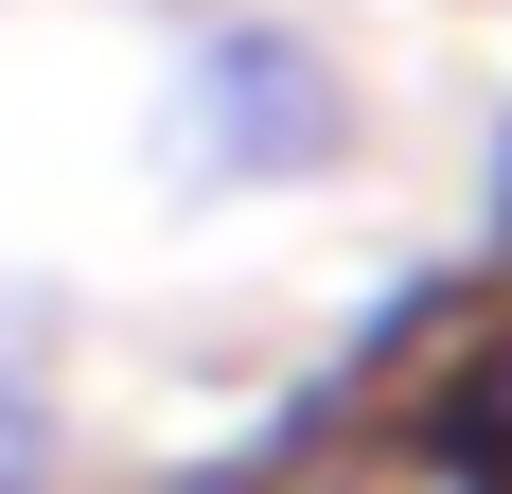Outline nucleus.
I'll return each instance as SVG.
<instances>
[{"mask_svg": "<svg viewBox=\"0 0 512 494\" xmlns=\"http://www.w3.org/2000/svg\"><path fill=\"white\" fill-rule=\"evenodd\" d=\"M301 142H336V89L283 36H212V159H301Z\"/></svg>", "mask_w": 512, "mask_h": 494, "instance_id": "1", "label": "nucleus"}, {"mask_svg": "<svg viewBox=\"0 0 512 494\" xmlns=\"http://www.w3.org/2000/svg\"><path fill=\"white\" fill-rule=\"evenodd\" d=\"M18 477H36V406L0 389V494H18Z\"/></svg>", "mask_w": 512, "mask_h": 494, "instance_id": "3", "label": "nucleus"}, {"mask_svg": "<svg viewBox=\"0 0 512 494\" xmlns=\"http://www.w3.org/2000/svg\"><path fill=\"white\" fill-rule=\"evenodd\" d=\"M159 494H230V477H159Z\"/></svg>", "mask_w": 512, "mask_h": 494, "instance_id": "4", "label": "nucleus"}, {"mask_svg": "<svg viewBox=\"0 0 512 494\" xmlns=\"http://www.w3.org/2000/svg\"><path fill=\"white\" fill-rule=\"evenodd\" d=\"M424 459H460V477L512 494V318L477 353H442V389H424Z\"/></svg>", "mask_w": 512, "mask_h": 494, "instance_id": "2", "label": "nucleus"}]
</instances>
